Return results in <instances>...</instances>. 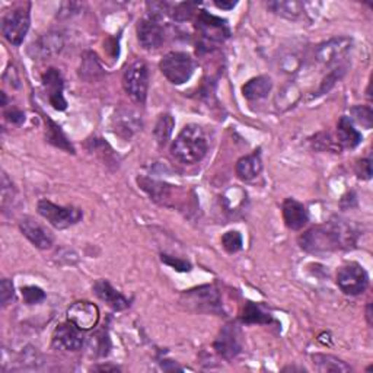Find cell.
I'll return each instance as SVG.
<instances>
[{"mask_svg":"<svg viewBox=\"0 0 373 373\" xmlns=\"http://www.w3.org/2000/svg\"><path fill=\"white\" fill-rule=\"evenodd\" d=\"M358 230L346 220H331L318 225L299 238V245L311 254H327L351 250L358 244Z\"/></svg>","mask_w":373,"mask_h":373,"instance_id":"cell-1","label":"cell"},{"mask_svg":"<svg viewBox=\"0 0 373 373\" xmlns=\"http://www.w3.org/2000/svg\"><path fill=\"white\" fill-rule=\"evenodd\" d=\"M207 150L209 141L204 130L199 124H187L174 140L171 155L180 164L194 165L203 161V157L207 155Z\"/></svg>","mask_w":373,"mask_h":373,"instance_id":"cell-2","label":"cell"},{"mask_svg":"<svg viewBox=\"0 0 373 373\" xmlns=\"http://www.w3.org/2000/svg\"><path fill=\"white\" fill-rule=\"evenodd\" d=\"M181 304L192 312L203 314H223L220 293L215 284H206V286L185 290L180 299Z\"/></svg>","mask_w":373,"mask_h":373,"instance_id":"cell-3","label":"cell"},{"mask_svg":"<svg viewBox=\"0 0 373 373\" xmlns=\"http://www.w3.org/2000/svg\"><path fill=\"white\" fill-rule=\"evenodd\" d=\"M197 29L202 35L200 50H204V51H210L211 47L223 43L226 38H229V35H230L227 21L215 15H210L206 10L199 12Z\"/></svg>","mask_w":373,"mask_h":373,"instance_id":"cell-4","label":"cell"},{"mask_svg":"<svg viewBox=\"0 0 373 373\" xmlns=\"http://www.w3.org/2000/svg\"><path fill=\"white\" fill-rule=\"evenodd\" d=\"M159 69L171 83L183 85L191 79L195 70V63L187 52L171 51L159 63Z\"/></svg>","mask_w":373,"mask_h":373,"instance_id":"cell-5","label":"cell"},{"mask_svg":"<svg viewBox=\"0 0 373 373\" xmlns=\"http://www.w3.org/2000/svg\"><path fill=\"white\" fill-rule=\"evenodd\" d=\"M122 86L127 95L137 104H145L149 91V69L145 62L136 60L122 76Z\"/></svg>","mask_w":373,"mask_h":373,"instance_id":"cell-6","label":"cell"},{"mask_svg":"<svg viewBox=\"0 0 373 373\" xmlns=\"http://www.w3.org/2000/svg\"><path fill=\"white\" fill-rule=\"evenodd\" d=\"M31 25L29 5L20 6L9 10L2 21L3 37L12 45H21L27 37Z\"/></svg>","mask_w":373,"mask_h":373,"instance_id":"cell-7","label":"cell"},{"mask_svg":"<svg viewBox=\"0 0 373 373\" xmlns=\"http://www.w3.org/2000/svg\"><path fill=\"white\" fill-rule=\"evenodd\" d=\"M337 286L344 295L358 296L369 286V276L358 262H347L337 272Z\"/></svg>","mask_w":373,"mask_h":373,"instance_id":"cell-8","label":"cell"},{"mask_svg":"<svg viewBox=\"0 0 373 373\" xmlns=\"http://www.w3.org/2000/svg\"><path fill=\"white\" fill-rule=\"evenodd\" d=\"M37 210L40 216H43L51 226L56 229H67L76 225L83 218L80 209L76 207H63L51 203L50 200H40Z\"/></svg>","mask_w":373,"mask_h":373,"instance_id":"cell-9","label":"cell"},{"mask_svg":"<svg viewBox=\"0 0 373 373\" xmlns=\"http://www.w3.org/2000/svg\"><path fill=\"white\" fill-rule=\"evenodd\" d=\"M64 35L59 31H50L41 35L37 41H34L29 45L28 52L34 60H45L59 56L64 50Z\"/></svg>","mask_w":373,"mask_h":373,"instance_id":"cell-10","label":"cell"},{"mask_svg":"<svg viewBox=\"0 0 373 373\" xmlns=\"http://www.w3.org/2000/svg\"><path fill=\"white\" fill-rule=\"evenodd\" d=\"M137 38L141 47L146 50H156L164 44L165 31L161 20L153 16H145L137 24Z\"/></svg>","mask_w":373,"mask_h":373,"instance_id":"cell-11","label":"cell"},{"mask_svg":"<svg viewBox=\"0 0 373 373\" xmlns=\"http://www.w3.org/2000/svg\"><path fill=\"white\" fill-rule=\"evenodd\" d=\"M213 347H215L216 353L225 360H234L238 354L242 351L239 328L235 324L225 325L220 330Z\"/></svg>","mask_w":373,"mask_h":373,"instance_id":"cell-12","label":"cell"},{"mask_svg":"<svg viewBox=\"0 0 373 373\" xmlns=\"http://www.w3.org/2000/svg\"><path fill=\"white\" fill-rule=\"evenodd\" d=\"M69 321L75 324L82 331H90L98 325L99 321V309L91 302L79 300L70 305L67 309Z\"/></svg>","mask_w":373,"mask_h":373,"instance_id":"cell-13","label":"cell"},{"mask_svg":"<svg viewBox=\"0 0 373 373\" xmlns=\"http://www.w3.org/2000/svg\"><path fill=\"white\" fill-rule=\"evenodd\" d=\"M351 38L347 37H335L330 41L319 45L315 51L316 60L325 66H332L342 62L351 50Z\"/></svg>","mask_w":373,"mask_h":373,"instance_id":"cell-14","label":"cell"},{"mask_svg":"<svg viewBox=\"0 0 373 373\" xmlns=\"http://www.w3.org/2000/svg\"><path fill=\"white\" fill-rule=\"evenodd\" d=\"M52 347L64 351H79L83 347V334L72 323H63L52 332Z\"/></svg>","mask_w":373,"mask_h":373,"instance_id":"cell-15","label":"cell"},{"mask_svg":"<svg viewBox=\"0 0 373 373\" xmlns=\"http://www.w3.org/2000/svg\"><path fill=\"white\" fill-rule=\"evenodd\" d=\"M43 86L47 92L48 102L57 111H64L67 108V101L64 98V82L57 69L51 67L43 75Z\"/></svg>","mask_w":373,"mask_h":373,"instance_id":"cell-16","label":"cell"},{"mask_svg":"<svg viewBox=\"0 0 373 373\" xmlns=\"http://www.w3.org/2000/svg\"><path fill=\"white\" fill-rule=\"evenodd\" d=\"M20 229L22 235L40 250H48L52 245V237L48 230L32 218H24L20 222Z\"/></svg>","mask_w":373,"mask_h":373,"instance_id":"cell-17","label":"cell"},{"mask_svg":"<svg viewBox=\"0 0 373 373\" xmlns=\"http://www.w3.org/2000/svg\"><path fill=\"white\" fill-rule=\"evenodd\" d=\"M281 213H283L284 223H286V226L292 230H300L309 222V215H308L307 207L295 199L284 200L281 206Z\"/></svg>","mask_w":373,"mask_h":373,"instance_id":"cell-18","label":"cell"},{"mask_svg":"<svg viewBox=\"0 0 373 373\" xmlns=\"http://www.w3.org/2000/svg\"><path fill=\"white\" fill-rule=\"evenodd\" d=\"M94 293L114 311H124L130 307V300L115 290L106 280H98L94 284Z\"/></svg>","mask_w":373,"mask_h":373,"instance_id":"cell-19","label":"cell"},{"mask_svg":"<svg viewBox=\"0 0 373 373\" xmlns=\"http://www.w3.org/2000/svg\"><path fill=\"white\" fill-rule=\"evenodd\" d=\"M237 175L242 181H251L261 174L262 171V159L261 150H254L251 155L241 157L235 167Z\"/></svg>","mask_w":373,"mask_h":373,"instance_id":"cell-20","label":"cell"},{"mask_svg":"<svg viewBox=\"0 0 373 373\" xmlns=\"http://www.w3.org/2000/svg\"><path fill=\"white\" fill-rule=\"evenodd\" d=\"M137 184L141 190L149 194V197L153 202L168 206V200H171L169 197H171L174 185H169V184L162 183V181L150 180V178H148V176H139Z\"/></svg>","mask_w":373,"mask_h":373,"instance_id":"cell-21","label":"cell"},{"mask_svg":"<svg viewBox=\"0 0 373 373\" xmlns=\"http://www.w3.org/2000/svg\"><path fill=\"white\" fill-rule=\"evenodd\" d=\"M337 136H339V145L342 148L347 149H354L362 143V134L358 132V129H354L353 121L350 117L343 115L337 124Z\"/></svg>","mask_w":373,"mask_h":373,"instance_id":"cell-22","label":"cell"},{"mask_svg":"<svg viewBox=\"0 0 373 373\" xmlns=\"http://www.w3.org/2000/svg\"><path fill=\"white\" fill-rule=\"evenodd\" d=\"M273 87V80L269 76H257L251 80H248L242 86L244 98L248 101H260L265 97H269Z\"/></svg>","mask_w":373,"mask_h":373,"instance_id":"cell-23","label":"cell"},{"mask_svg":"<svg viewBox=\"0 0 373 373\" xmlns=\"http://www.w3.org/2000/svg\"><path fill=\"white\" fill-rule=\"evenodd\" d=\"M44 120H45V139L48 143L66 150L67 153H75L73 145L70 143V140H67L59 124H56L48 115H44Z\"/></svg>","mask_w":373,"mask_h":373,"instance_id":"cell-24","label":"cell"},{"mask_svg":"<svg viewBox=\"0 0 373 373\" xmlns=\"http://www.w3.org/2000/svg\"><path fill=\"white\" fill-rule=\"evenodd\" d=\"M312 363L319 372H351V367L346 362L335 356H331V354H312Z\"/></svg>","mask_w":373,"mask_h":373,"instance_id":"cell-25","label":"cell"},{"mask_svg":"<svg viewBox=\"0 0 373 373\" xmlns=\"http://www.w3.org/2000/svg\"><path fill=\"white\" fill-rule=\"evenodd\" d=\"M267 8L286 20H297V17L304 12V5L296 0H276V2H269Z\"/></svg>","mask_w":373,"mask_h":373,"instance_id":"cell-26","label":"cell"},{"mask_svg":"<svg viewBox=\"0 0 373 373\" xmlns=\"http://www.w3.org/2000/svg\"><path fill=\"white\" fill-rule=\"evenodd\" d=\"M274 321L272 314L264 311L262 307L254 302H246L242 312V323L244 324H272Z\"/></svg>","mask_w":373,"mask_h":373,"instance_id":"cell-27","label":"cell"},{"mask_svg":"<svg viewBox=\"0 0 373 373\" xmlns=\"http://www.w3.org/2000/svg\"><path fill=\"white\" fill-rule=\"evenodd\" d=\"M174 127H175V120L171 114L165 113V114H161L157 117V121L155 124V129H153V136L157 141L159 146H165L172 133H174Z\"/></svg>","mask_w":373,"mask_h":373,"instance_id":"cell-28","label":"cell"},{"mask_svg":"<svg viewBox=\"0 0 373 373\" xmlns=\"http://www.w3.org/2000/svg\"><path fill=\"white\" fill-rule=\"evenodd\" d=\"M242 235L238 230H229L222 237V245L225 248V251L229 254H235L242 250Z\"/></svg>","mask_w":373,"mask_h":373,"instance_id":"cell-29","label":"cell"},{"mask_svg":"<svg viewBox=\"0 0 373 373\" xmlns=\"http://www.w3.org/2000/svg\"><path fill=\"white\" fill-rule=\"evenodd\" d=\"M197 9V3H191V2H184V3H178L175 5L172 8V16L175 21H180V22H184V21H188L190 17L192 16L194 12Z\"/></svg>","mask_w":373,"mask_h":373,"instance_id":"cell-30","label":"cell"},{"mask_svg":"<svg viewBox=\"0 0 373 373\" xmlns=\"http://www.w3.org/2000/svg\"><path fill=\"white\" fill-rule=\"evenodd\" d=\"M21 295L27 305H37L45 299V292L38 286H25L21 289Z\"/></svg>","mask_w":373,"mask_h":373,"instance_id":"cell-31","label":"cell"},{"mask_svg":"<svg viewBox=\"0 0 373 373\" xmlns=\"http://www.w3.org/2000/svg\"><path fill=\"white\" fill-rule=\"evenodd\" d=\"M15 195H16L15 185L9 180V176L3 172L2 174V209H3V211H6L8 203L12 204V202L15 200Z\"/></svg>","mask_w":373,"mask_h":373,"instance_id":"cell-32","label":"cell"},{"mask_svg":"<svg viewBox=\"0 0 373 373\" xmlns=\"http://www.w3.org/2000/svg\"><path fill=\"white\" fill-rule=\"evenodd\" d=\"M351 114L354 115V118H356L362 126L365 129H372V121H373V113H372V108L370 106H363V105H359V106H354V108L351 110Z\"/></svg>","mask_w":373,"mask_h":373,"instance_id":"cell-33","label":"cell"},{"mask_svg":"<svg viewBox=\"0 0 373 373\" xmlns=\"http://www.w3.org/2000/svg\"><path fill=\"white\" fill-rule=\"evenodd\" d=\"M161 261L164 264L169 265V267H172L176 272H181V273L191 272V264L188 261H185V260L176 258V257H172V255H168V254H161Z\"/></svg>","mask_w":373,"mask_h":373,"instance_id":"cell-34","label":"cell"},{"mask_svg":"<svg viewBox=\"0 0 373 373\" xmlns=\"http://www.w3.org/2000/svg\"><path fill=\"white\" fill-rule=\"evenodd\" d=\"M0 299H2V307H8L15 299L13 283L9 279H3L0 283Z\"/></svg>","mask_w":373,"mask_h":373,"instance_id":"cell-35","label":"cell"},{"mask_svg":"<svg viewBox=\"0 0 373 373\" xmlns=\"http://www.w3.org/2000/svg\"><path fill=\"white\" fill-rule=\"evenodd\" d=\"M92 69H97V70H101L98 62L95 60V56L91 55V57H86L83 60V66H80V76H83L85 79H92L95 78V72Z\"/></svg>","mask_w":373,"mask_h":373,"instance_id":"cell-36","label":"cell"},{"mask_svg":"<svg viewBox=\"0 0 373 373\" xmlns=\"http://www.w3.org/2000/svg\"><path fill=\"white\" fill-rule=\"evenodd\" d=\"M356 174L360 180H370L372 178V161L369 157L360 159L356 165Z\"/></svg>","mask_w":373,"mask_h":373,"instance_id":"cell-37","label":"cell"},{"mask_svg":"<svg viewBox=\"0 0 373 373\" xmlns=\"http://www.w3.org/2000/svg\"><path fill=\"white\" fill-rule=\"evenodd\" d=\"M5 117H6V120L9 122L17 124V126H20V124H22L25 121V113H22L21 110H16V108L6 111L5 113Z\"/></svg>","mask_w":373,"mask_h":373,"instance_id":"cell-38","label":"cell"},{"mask_svg":"<svg viewBox=\"0 0 373 373\" xmlns=\"http://www.w3.org/2000/svg\"><path fill=\"white\" fill-rule=\"evenodd\" d=\"M215 6L222 10H230L237 6V2H225V0H215Z\"/></svg>","mask_w":373,"mask_h":373,"instance_id":"cell-39","label":"cell"},{"mask_svg":"<svg viewBox=\"0 0 373 373\" xmlns=\"http://www.w3.org/2000/svg\"><path fill=\"white\" fill-rule=\"evenodd\" d=\"M366 318H367V323H369V325L372 324V305L369 304L367 305V308H366Z\"/></svg>","mask_w":373,"mask_h":373,"instance_id":"cell-40","label":"cell"}]
</instances>
